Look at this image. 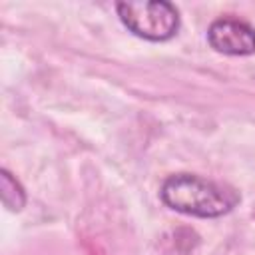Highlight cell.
Segmentation results:
<instances>
[{"label": "cell", "mask_w": 255, "mask_h": 255, "mask_svg": "<svg viewBox=\"0 0 255 255\" xmlns=\"http://www.w3.org/2000/svg\"><path fill=\"white\" fill-rule=\"evenodd\" d=\"M209 46L225 56H249L255 54V28L239 18L223 16L207 28Z\"/></svg>", "instance_id": "cell-3"}, {"label": "cell", "mask_w": 255, "mask_h": 255, "mask_svg": "<svg viewBox=\"0 0 255 255\" xmlns=\"http://www.w3.org/2000/svg\"><path fill=\"white\" fill-rule=\"evenodd\" d=\"M159 195L169 209L201 219L221 217L239 203L235 189L193 173L169 175L161 183Z\"/></svg>", "instance_id": "cell-1"}, {"label": "cell", "mask_w": 255, "mask_h": 255, "mask_svg": "<svg viewBox=\"0 0 255 255\" xmlns=\"http://www.w3.org/2000/svg\"><path fill=\"white\" fill-rule=\"evenodd\" d=\"M0 195L10 211H20L26 205V191L8 169H0Z\"/></svg>", "instance_id": "cell-4"}, {"label": "cell", "mask_w": 255, "mask_h": 255, "mask_svg": "<svg viewBox=\"0 0 255 255\" xmlns=\"http://www.w3.org/2000/svg\"><path fill=\"white\" fill-rule=\"evenodd\" d=\"M116 10L122 24L133 36L149 42L171 40L179 30V12L167 0L118 2Z\"/></svg>", "instance_id": "cell-2"}]
</instances>
